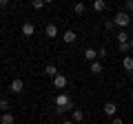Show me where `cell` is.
<instances>
[{
    "mask_svg": "<svg viewBox=\"0 0 133 124\" xmlns=\"http://www.w3.org/2000/svg\"><path fill=\"white\" fill-rule=\"evenodd\" d=\"M76 106H73V100L69 93H58L56 95V113L58 115H64L66 111H73Z\"/></svg>",
    "mask_w": 133,
    "mask_h": 124,
    "instance_id": "1",
    "label": "cell"
},
{
    "mask_svg": "<svg viewBox=\"0 0 133 124\" xmlns=\"http://www.w3.org/2000/svg\"><path fill=\"white\" fill-rule=\"evenodd\" d=\"M113 22L118 24V27H129V24H131V16L127 13V11H120V13H115V18H113Z\"/></svg>",
    "mask_w": 133,
    "mask_h": 124,
    "instance_id": "2",
    "label": "cell"
},
{
    "mask_svg": "<svg viewBox=\"0 0 133 124\" xmlns=\"http://www.w3.org/2000/svg\"><path fill=\"white\" fill-rule=\"evenodd\" d=\"M33 33H36V27H33V22H29V20H27V22H22V36H24V38H31Z\"/></svg>",
    "mask_w": 133,
    "mask_h": 124,
    "instance_id": "3",
    "label": "cell"
},
{
    "mask_svg": "<svg viewBox=\"0 0 133 124\" xmlns=\"http://www.w3.org/2000/svg\"><path fill=\"white\" fill-rule=\"evenodd\" d=\"M9 89L14 91V93H22V91H24V82L20 80V78H16V80H11V84H9Z\"/></svg>",
    "mask_w": 133,
    "mask_h": 124,
    "instance_id": "4",
    "label": "cell"
},
{
    "mask_svg": "<svg viewBox=\"0 0 133 124\" xmlns=\"http://www.w3.org/2000/svg\"><path fill=\"white\" fill-rule=\"evenodd\" d=\"M62 40H64L66 44H71V42H76V40H78V36H76V31H73V29H66L64 33H62Z\"/></svg>",
    "mask_w": 133,
    "mask_h": 124,
    "instance_id": "5",
    "label": "cell"
},
{
    "mask_svg": "<svg viewBox=\"0 0 133 124\" xmlns=\"http://www.w3.org/2000/svg\"><path fill=\"white\" fill-rule=\"evenodd\" d=\"M102 111H104V113L109 115V118H113V115H115V111H118V104H115V102H107V104L102 106Z\"/></svg>",
    "mask_w": 133,
    "mask_h": 124,
    "instance_id": "6",
    "label": "cell"
},
{
    "mask_svg": "<svg viewBox=\"0 0 133 124\" xmlns=\"http://www.w3.org/2000/svg\"><path fill=\"white\" fill-rule=\"evenodd\" d=\"M53 86H56V89H64V86H66V75L58 73V75L53 78Z\"/></svg>",
    "mask_w": 133,
    "mask_h": 124,
    "instance_id": "7",
    "label": "cell"
},
{
    "mask_svg": "<svg viewBox=\"0 0 133 124\" xmlns=\"http://www.w3.org/2000/svg\"><path fill=\"white\" fill-rule=\"evenodd\" d=\"M71 120H73L76 124H80L82 120H84V111H82V109H73V111H71Z\"/></svg>",
    "mask_w": 133,
    "mask_h": 124,
    "instance_id": "8",
    "label": "cell"
},
{
    "mask_svg": "<svg viewBox=\"0 0 133 124\" xmlns=\"http://www.w3.org/2000/svg\"><path fill=\"white\" fill-rule=\"evenodd\" d=\"M89 71L93 73V75L102 73V62H98V60H95V62H91V64H89Z\"/></svg>",
    "mask_w": 133,
    "mask_h": 124,
    "instance_id": "9",
    "label": "cell"
},
{
    "mask_svg": "<svg viewBox=\"0 0 133 124\" xmlns=\"http://www.w3.org/2000/svg\"><path fill=\"white\" fill-rule=\"evenodd\" d=\"M44 33H47V38H56L58 36V27L56 24H47V27H44Z\"/></svg>",
    "mask_w": 133,
    "mask_h": 124,
    "instance_id": "10",
    "label": "cell"
},
{
    "mask_svg": "<svg viewBox=\"0 0 133 124\" xmlns=\"http://www.w3.org/2000/svg\"><path fill=\"white\" fill-rule=\"evenodd\" d=\"M82 56H84V60H89V62H95V58H98V51H95V49H87V51L82 53Z\"/></svg>",
    "mask_w": 133,
    "mask_h": 124,
    "instance_id": "11",
    "label": "cell"
},
{
    "mask_svg": "<svg viewBox=\"0 0 133 124\" xmlns=\"http://www.w3.org/2000/svg\"><path fill=\"white\" fill-rule=\"evenodd\" d=\"M14 122H16V118L11 113H2L0 115V124H14Z\"/></svg>",
    "mask_w": 133,
    "mask_h": 124,
    "instance_id": "12",
    "label": "cell"
},
{
    "mask_svg": "<svg viewBox=\"0 0 133 124\" xmlns=\"http://www.w3.org/2000/svg\"><path fill=\"white\" fill-rule=\"evenodd\" d=\"M44 73H47L49 78H56L58 75V67L56 64H47V67H44Z\"/></svg>",
    "mask_w": 133,
    "mask_h": 124,
    "instance_id": "13",
    "label": "cell"
},
{
    "mask_svg": "<svg viewBox=\"0 0 133 124\" xmlns=\"http://www.w3.org/2000/svg\"><path fill=\"white\" fill-rule=\"evenodd\" d=\"M122 64H124V69H127L129 73H133V58H131V56H127V58H124V60H122Z\"/></svg>",
    "mask_w": 133,
    "mask_h": 124,
    "instance_id": "14",
    "label": "cell"
},
{
    "mask_svg": "<svg viewBox=\"0 0 133 124\" xmlns=\"http://www.w3.org/2000/svg\"><path fill=\"white\" fill-rule=\"evenodd\" d=\"M93 9L95 11H104L107 9V2H104V0H93Z\"/></svg>",
    "mask_w": 133,
    "mask_h": 124,
    "instance_id": "15",
    "label": "cell"
},
{
    "mask_svg": "<svg viewBox=\"0 0 133 124\" xmlns=\"http://www.w3.org/2000/svg\"><path fill=\"white\" fill-rule=\"evenodd\" d=\"M9 109H11L9 100H7V98H2V100H0V111H2V113H9Z\"/></svg>",
    "mask_w": 133,
    "mask_h": 124,
    "instance_id": "16",
    "label": "cell"
},
{
    "mask_svg": "<svg viewBox=\"0 0 133 124\" xmlns=\"http://www.w3.org/2000/svg\"><path fill=\"white\" fill-rule=\"evenodd\" d=\"M118 42H120V44H124V42H131V40H129V33L124 31V29L118 33Z\"/></svg>",
    "mask_w": 133,
    "mask_h": 124,
    "instance_id": "17",
    "label": "cell"
},
{
    "mask_svg": "<svg viewBox=\"0 0 133 124\" xmlns=\"http://www.w3.org/2000/svg\"><path fill=\"white\" fill-rule=\"evenodd\" d=\"M73 11H76V13H84L87 5H84V2H78V5H73Z\"/></svg>",
    "mask_w": 133,
    "mask_h": 124,
    "instance_id": "18",
    "label": "cell"
},
{
    "mask_svg": "<svg viewBox=\"0 0 133 124\" xmlns=\"http://www.w3.org/2000/svg\"><path fill=\"white\" fill-rule=\"evenodd\" d=\"M44 5H47L44 0H33V2H31V7H33V9H44Z\"/></svg>",
    "mask_w": 133,
    "mask_h": 124,
    "instance_id": "19",
    "label": "cell"
},
{
    "mask_svg": "<svg viewBox=\"0 0 133 124\" xmlns=\"http://www.w3.org/2000/svg\"><path fill=\"white\" fill-rule=\"evenodd\" d=\"M129 49H131V42H124V44H118V51H120V53H127Z\"/></svg>",
    "mask_w": 133,
    "mask_h": 124,
    "instance_id": "20",
    "label": "cell"
},
{
    "mask_svg": "<svg viewBox=\"0 0 133 124\" xmlns=\"http://www.w3.org/2000/svg\"><path fill=\"white\" fill-rule=\"evenodd\" d=\"M124 9H127V13L133 11V0H127V2H124Z\"/></svg>",
    "mask_w": 133,
    "mask_h": 124,
    "instance_id": "21",
    "label": "cell"
},
{
    "mask_svg": "<svg viewBox=\"0 0 133 124\" xmlns=\"http://www.w3.org/2000/svg\"><path fill=\"white\" fill-rule=\"evenodd\" d=\"M98 56H100V58H107V56H109V51H107V49L102 47V49H100V51H98Z\"/></svg>",
    "mask_w": 133,
    "mask_h": 124,
    "instance_id": "22",
    "label": "cell"
},
{
    "mask_svg": "<svg viewBox=\"0 0 133 124\" xmlns=\"http://www.w3.org/2000/svg\"><path fill=\"white\" fill-rule=\"evenodd\" d=\"M104 27H107V29H113L115 22H113V20H104Z\"/></svg>",
    "mask_w": 133,
    "mask_h": 124,
    "instance_id": "23",
    "label": "cell"
},
{
    "mask_svg": "<svg viewBox=\"0 0 133 124\" xmlns=\"http://www.w3.org/2000/svg\"><path fill=\"white\" fill-rule=\"evenodd\" d=\"M7 5H9V0H0V9H5Z\"/></svg>",
    "mask_w": 133,
    "mask_h": 124,
    "instance_id": "24",
    "label": "cell"
},
{
    "mask_svg": "<svg viewBox=\"0 0 133 124\" xmlns=\"http://www.w3.org/2000/svg\"><path fill=\"white\" fill-rule=\"evenodd\" d=\"M111 124H124V122H122L120 118H113V120H111Z\"/></svg>",
    "mask_w": 133,
    "mask_h": 124,
    "instance_id": "25",
    "label": "cell"
},
{
    "mask_svg": "<svg viewBox=\"0 0 133 124\" xmlns=\"http://www.w3.org/2000/svg\"><path fill=\"white\" fill-rule=\"evenodd\" d=\"M62 124H76V122H73V120L69 118V120H62Z\"/></svg>",
    "mask_w": 133,
    "mask_h": 124,
    "instance_id": "26",
    "label": "cell"
},
{
    "mask_svg": "<svg viewBox=\"0 0 133 124\" xmlns=\"http://www.w3.org/2000/svg\"><path fill=\"white\" fill-rule=\"evenodd\" d=\"M131 49H133V38H131Z\"/></svg>",
    "mask_w": 133,
    "mask_h": 124,
    "instance_id": "27",
    "label": "cell"
}]
</instances>
